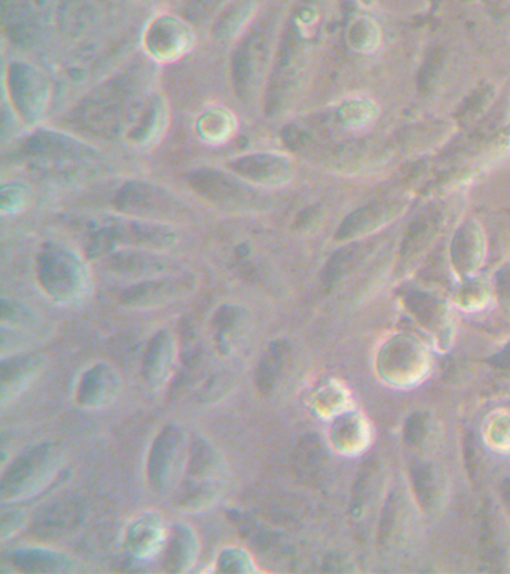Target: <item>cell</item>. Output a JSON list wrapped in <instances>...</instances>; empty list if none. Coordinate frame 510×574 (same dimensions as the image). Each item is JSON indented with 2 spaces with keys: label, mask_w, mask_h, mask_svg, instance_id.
<instances>
[{
  "label": "cell",
  "mask_w": 510,
  "mask_h": 574,
  "mask_svg": "<svg viewBox=\"0 0 510 574\" xmlns=\"http://www.w3.org/2000/svg\"><path fill=\"white\" fill-rule=\"evenodd\" d=\"M378 238L373 240L358 242L352 248L343 250L342 253L334 258L330 266V280H339L346 277L347 274L354 273L364 262L368 261L379 249Z\"/></svg>",
  "instance_id": "14"
},
{
  "label": "cell",
  "mask_w": 510,
  "mask_h": 574,
  "mask_svg": "<svg viewBox=\"0 0 510 574\" xmlns=\"http://www.w3.org/2000/svg\"><path fill=\"white\" fill-rule=\"evenodd\" d=\"M496 290L499 295L500 304L510 314V264L496 274Z\"/></svg>",
  "instance_id": "18"
},
{
  "label": "cell",
  "mask_w": 510,
  "mask_h": 574,
  "mask_svg": "<svg viewBox=\"0 0 510 574\" xmlns=\"http://www.w3.org/2000/svg\"><path fill=\"white\" fill-rule=\"evenodd\" d=\"M366 426L359 420L358 416L347 415L340 418L333 428V442L340 451H355L361 447Z\"/></svg>",
  "instance_id": "15"
},
{
  "label": "cell",
  "mask_w": 510,
  "mask_h": 574,
  "mask_svg": "<svg viewBox=\"0 0 510 574\" xmlns=\"http://www.w3.org/2000/svg\"><path fill=\"white\" fill-rule=\"evenodd\" d=\"M403 204L400 202H384V204H373L370 207L359 210L352 214L349 220L340 229V238H358L375 232L380 226L387 225L392 218L399 216Z\"/></svg>",
  "instance_id": "7"
},
{
  "label": "cell",
  "mask_w": 510,
  "mask_h": 574,
  "mask_svg": "<svg viewBox=\"0 0 510 574\" xmlns=\"http://www.w3.org/2000/svg\"><path fill=\"white\" fill-rule=\"evenodd\" d=\"M443 225V212L437 208L436 212L423 214L411 226L406 238H404L402 246V256L406 264H412L415 259L430 248L431 242L435 241L437 234Z\"/></svg>",
  "instance_id": "9"
},
{
  "label": "cell",
  "mask_w": 510,
  "mask_h": 574,
  "mask_svg": "<svg viewBox=\"0 0 510 574\" xmlns=\"http://www.w3.org/2000/svg\"><path fill=\"white\" fill-rule=\"evenodd\" d=\"M452 262L463 276H471L482 265L485 254L484 236L473 222L459 229L452 242Z\"/></svg>",
  "instance_id": "5"
},
{
  "label": "cell",
  "mask_w": 510,
  "mask_h": 574,
  "mask_svg": "<svg viewBox=\"0 0 510 574\" xmlns=\"http://www.w3.org/2000/svg\"><path fill=\"white\" fill-rule=\"evenodd\" d=\"M425 361H427V355L419 345L408 338L392 339L380 358L382 373L388 380L399 383L415 380L416 375L424 370Z\"/></svg>",
  "instance_id": "3"
},
{
  "label": "cell",
  "mask_w": 510,
  "mask_h": 574,
  "mask_svg": "<svg viewBox=\"0 0 510 574\" xmlns=\"http://www.w3.org/2000/svg\"><path fill=\"white\" fill-rule=\"evenodd\" d=\"M412 485L416 500L428 515L439 513L448 495L447 476L432 463H415L412 466Z\"/></svg>",
  "instance_id": "4"
},
{
  "label": "cell",
  "mask_w": 510,
  "mask_h": 574,
  "mask_svg": "<svg viewBox=\"0 0 510 574\" xmlns=\"http://www.w3.org/2000/svg\"><path fill=\"white\" fill-rule=\"evenodd\" d=\"M484 515L485 552H487L489 563L499 569V565L503 564V561L508 558V529H506L503 516H501L499 507H496V505L488 503Z\"/></svg>",
  "instance_id": "11"
},
{
  "label": "cell",
  "mask_w": 510,
  "mask_h": 574,
  "mask_svg": "<svg viewBox=\"0 0 510 574\" xmlns=\"http://www.w3.org/2000/svg\"><path fill=\"white\" fill-rule=\"evenodd\" d=\"M119 379L108 367H95L83 375L79 398L83 406L99 407L115 398Z\"/></svg>",
  "instance_id": "10"
},
{
  "label": "cell",
  "mask_w": 510,
  "mask_h": 574,
  "mask_svg": "<svg viewBox=\"0 0 510 574\" xmlns=\"http://www.w3.org/2000/svg\"><path fill=\"white\" fill-rule=\"evenodd\" d=\"M501 495H503V501L510 515V477L505 480L503 485H501Z\"/></svg>",
  "instance_id": "19"
},
{
  "label": "cell",
  "mask_w": 510,
  "mask_h": 574,
  "mask_svg": "<svg viewBox=\"0 0 510 574\" xmlns=\"http://www.w3.org/2000/svg\"><path fill=\"white\" fill-rule=\"evenodd\" d=\"M435 423L428 418L427 415L416 414L407 420L406 431V443L411 447L424 449L431 443L432 435H435Z\"/></svg>",
  "instance_id": "17"
},
{
  "label": "cell",
  "mask_w": 510,
  "mask_h": 574,
  "mask_svg": "<svg viewBox=\"0 0 510 574\" xmlns=\"http://www.w3.org/2000/svg\"><path fill=\"white\" fill-rule=\"evenodd\" d=\"M416 527L415 509L403 488L388 494L379 523V548L384 553L402 551Z\"/></svg>",
  "instance_id": "1"
},
{
  "label": "cell",
  "mask_w": 510,
  "mask_h": 574,
  "mask_svg": "<svg viewBox=\"0 0 510 574\" xmlns=\"http://www.w3.org/2000/svg\"><path fill=\"white\" fill-rule=\"evenodd\" d=\"M185 458L183 432L177 428H167L153 444L152 454H150V480L157 491L167 492L173 488L183 470Z\"/></svg>",
  "instance_id": "2"
},
{
  "label": "cell",
  "mask_w": 510,
  "mask_h": 574,
  "mask_svg": "<svg viewBox=\"0 0 510 574\" xmlns=\"http://www.w3.org/2000/svg\"><path fill=\"white\" fill-rule=\"evenodd\" d=\"M173 347L171 338L167 334H159V337L155 338L153 345L150 346L147 358H145V378L150 385H164L173 367Z\"/></svg>",
  "instance_id": "13"
},
{
  "label": "cell",
  "mask_w": 510,
  "mask_h": 574,
  "mask_svg": "<svg viewBox=\"0 0 510 574\" xmlns=\"http://www.w3.org/2000/svg\"><path fill=\"white\" fill-rule=\"evenodd\" d=\"M384 480L387 473L382 461L378 458L368 461L356 482L354 501L356 515L367 516L368 513H373L376 503L383 494Z\"/></svg>",
  "instance_id": "8"
},
{
  "label": "cell",
  "mask_w": 510,
  "mask_h": 574,
  "mask_svg": "<svg viewBox=\"0 0 510 574\" xmlns=\"http://www.w3.org/2000/svg\"><path fill=\"white\" fill-rule=\"evenodd\" d=\"M169 563L176 564V572L188 570V565L193 564L197 557V539L188 528H178L174 540L168 549Z\"/></svg>",
  "instance_id": "16"
},
{
  "label": "cell",
  "mask_w": 510,
  "mask_h": 574,
  "mask_svg": "<svg viewBox=\"0 0 510 574\" xmlns=\"http://www.w3.org/2000/svg\"><path fill=\"white\" fill-rule=\"evenodd\" d=\"M129 551L138 558H150L161 551L167 541V529L157 516L144 515L128 531Z\"/></svg>",
  "instance_id": "6"
},
{
  "label": "cell",
  "mask_w": 510,
  "mask_h": 574,
  "mask_svg": "<svg viewBox=\"0 0 510 574\" xmlns=\"http://www.w3.org/2000/svg\"><path fill=\"white\" fill-rule=\"evenodd\" d=\"M407 306L427 330L439 335L447 333L449 316L442 301L430 295L412 294L407 298Z\"/></svg>",
  "instance_id": "12"
}]
</instances>
